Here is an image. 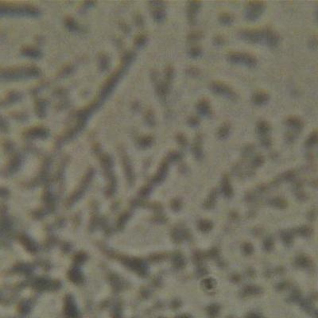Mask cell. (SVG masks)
Returning <instances> with one entry per match:
<instances>
[{
  "label": "cell",
  "mask_w": 318,
  "mask_h": 318,
  "mask_svg": "<svg viewBox=\"0 0 318 318\" xmlns=\"http://www.w3.org/2000/svg\"><path fill=\"white\" fill-rule=\"evenodd\" d=\"M273 246H274V242L271 240V238L267 239V240H265L264 242V248L267 251H270L272 249Z\"/></svg>",
  "instance_id": "7402d4cb"
},
{
  "label": "cell",
  "mask_w": 318,
  "mask_h": 318,
  "mask_svg": "<svg viewBox=\"0 0 318 318\" xmlns=\"http://www.w3.org/2000/svg\"><path fill=\"white\" fill-rule=\"evenodd\" d=\"M222 190H223L224 194L226 197H230L232 196V189H231V185H230L229 179H228V177H226V176L223 178Z\"/></svg>",
  "instance_id": "8992f818"
},
{
  "label": "cell",
  "mask_w": 318,
  "mask_h": 318,
  "mask_svg": "<svg viewBox=\"0 0 318 318\" xmlns=\"http://www.w3.org/2000/svg\"><path fill=\"white\" fill-rule=\"evenodd\" d=\"M219 307L217 305H212L209 307H208L207 312L208 313V315L212 316H215L219 313Z\"/></svg>",
  "instance_id": "e0dca14e"
},
{
  "label": "cell",
  "mask_w": 318,
  "mask_h": 318,
  "mask_svg": "<svg viewBox=\"0 0 318 318\" xmlns=\"http://www.w3.org/2000/svg\"><path fill=\"white\" fill-rule=\"evenodd\" d=\"M217 196V192H216V190H213V192L210 194L209 197L207 200V201L205 202V207L208 208H211L214 206L215 201H216V197Z\"/></svg>",
  "instance_id": "7c38bea8"
},
{
  "label": "cell",
  "mask_w": 318,
  "mask_h": 318,
  "mask_svg": "<svg viewBox=\"0 0 318 318\" xmlns=\"http://www.w3.org/2000/svg\"><path fill=\"white\" fill-rule=\"evenodd\" d=\"M229 62L234 64H241L248 67H255L257 64V61L254 57L246 53H233L228 56Z\"/></svg>",
  "instance_id": "6da1fadb"
},
{
  "label": "cell",
  "mask_w": 318,
  "mask_h": 318,
  "mask_svg": "<svg viewBox=\"0 0 318 318\" xmlns=\"http://www.w3.org/2000/svg\"><path fill=\"white\" fill-rule=\"evenodd\" d=\"M197 111L202 116H209L211 114V107H210L209 104L205 100L201 101L197 104Z\"/></svg>",
  "instance_id": "277c9868"
},
{
  "label": "cell",
  "mask_w": 318,
  "mask_h": 318,
  "mask_svg": "<svg viewBox=\"0 0 318 318\" xmlns=\"http://www.w3.org/2000/svg\"><path fill=\"white\" fill-rule=\"evenodd\" d=\"M211 89L215 93L218 94V95H224L225 97H228L229 99H233V98L235 97V95L233 92V91L223 83L213 82L211 84Z\"/></svg>",
  "instance_id": "3957f363"
},
{
  "label": "cell",
  "mask_w": 318,
  "mask_h": 318,
  "mask_svg": "<svg viewBox=\"0 0 318 318\" xmlns=\"http://www.w3.org/2000/svg\"><path fill=\"white\" fill-rule=\"evenodd\" d=\"M200 8V3L198 2H193L191 3L190 6V10H189V14L191 15V19L192 20L193 19L194 16H195L196 13L198 11V9Z\"/></svg>",
  "instance_id": "2e32d148"
},
{
  "label": "cell",
  "mask_w": 318,
  "mask_h": 318,
  "mask_svg": "<svg viewBox=\"0 0 318 318\" xmlns=\"http://www.w3.org/2000/svg\"><path fill=\"white\" fill-rule=\"evenodd\" d=\"M243 250L246 255H251L253 252V247L251 243H245L243 245Z\"/></svg>",
  "instance_id": "44dd1931"
},
{
  "label": "cell",
  "mask_w": 318,
  "mask_h": 318,
  "mask_svg": "<svg viewBox=\"0 0 318 318\" xmlns=\"http://www.w3.org/2000/svg\"><path fill=\"white\" fill-rule=\"evenodd\" d=\"M271 203L273 205L277 208H284L286 207V202L283 199H281V198H274V199L271 200Z\"/></svg>",
  "instance_id": "9a60e30c"
},
{
  "label": "cell",
  "mask_w": 318,
  "mask_h": 318,
  "mask_svg": "<svg viewBox=\"0 0 318 318\" xmlns=\"http://www.w3.org/2000/svg\"><path fill=\"white\" fill-rule=\"evenodd\" d=\"M265 6L262 2H251L246 9V17L249 20H255L262 14Z\"/></svg>",
  "instance_id": "7a4b0ae2"
},
{
  "label": "cell",
  "mask_w": 318,
  "mask_h": 318,
  "mask_svg": "<svg viewBox=\"0 0 318 318\" xmlns=\"http://www.w3.org/2000/svg\"><path fill=\"white\" fill-rule=\"evenodd\" d=\"M316 140H317V135H316V133H314V134H313L310 137V138H309L308 141H307V144L310 145V146L314 145L315 143H316Z\"/></svg>",
  "instance_id": "cb8c5ba5"
},
{
  "label": "cell",
  "mask_w": 318,
  "mask_h": 318,
  "mask_svg": "<svg viewBox=\"0 0 318 318\" xmlns=\"http://www.w3.org/2000/svg\"><path fill=\"white\" fill-rule=\"evenodd\" d=\"M296 262L298 266L302 267H308V266H310V259H309L306 256H305V255H300V256H298L296 259Z\"/></svg>",
  "instance_id": "8fae6325"
},
{
  "label": "cell",
  "mask_w": 318,
  "mask_h": 318,
  "mask_svg": "<svg viewBox=\"0 0 318 318\" xmlns=\"http://www.w3.org/2000/svg\"><path fill=\"white\" fill-rule=\"evenodd\" d=\"M202 284L204 287L207 289H211L214 286V281L213 279L206 278L202 282Z\"/></svg>",
  "instance_id": "d6986e66"
},
{
  "label": "cell",
  "mask_w": 318,
  "mask_h": 318,
  "mask_svg": "<svg viewBox=\"0 0 318 318\" xmlns=\"http://www.w3.org/2000/svg\"><path fill=\"white\" fill-rule=\"evenodd\" d=\"M201 54V51L199 48H193V49L192 50V51H191V55H192V57H199Z\"/></svg>",
  "instance_id": "484cf974"
},
{
  "label": "cell",
  "mask_w": 318,
  "mask_h": 318,
  "mask_svg": "<svg viewBox=\"0 0 318 318\" xmlns=\"http://www.w3.org/2000/svg\"><path fill=\"white\" fill-rule=\"evenodd\" d=\"M263 158L262 156H257L253 160V165L255 166H259L263 163Z\"/></svg>",
  "instance_id": "603a6c76"
},
{
  "label": "cell",
  "mask_w": 318,
  "mask_h": 318,
  "mask_svg": "<svg viewBox=\"0 0 318 318\" xmlns=\"http://www.w3.org/2000/svg\"><path fill=\"white\" fill-rule=\"evenodd\" d=\"M230 131V127L228 123H225L221 127L219 128V131H218V136L220 138H226L228 135Z\"/></svg>",
  "instance_id": "9c48e42d"
},
{
  "label": "cell",
  "mask_w": 318,
  "mask_h": 318,
  "mask_svg": "<svg viewBox=\"0 0 318 318\" xmlns=\"http://www.w3.org/2000/svg\"><path fill=\"white\" fill-rule=\"evenodd\" d=\"M198 226H199L201 231H204V232H207V231H210L213 228V224H212V222L208 221V220H201L199 223Z\"/></svg>",
  "instance_id": "30bf717a"
},
{
  "label": "cell",
  "mask_w": 318,
  "mask_h": 318,
  "mask_svg": "<svg viewBox=\"0 0 318 318\" xmlns=\"http://www.w3.org/2000/svg\"><path fill=\"white\" fill-rule=\"evenodd\" d=\"M268 95L264 92H257L252 97V100H253V102L255 103V104H258V105H261V104H265L266 102H267L268 100Z\"/></svg>",
  "instance_id": "5b68a950"
},
{
  "label": "cell",
  "mask_w": 318,
  "mask_h": 318,
  "mask_svg": "<svg viewBox=\"0 0 318 318\" xmlns=\"http://www.w3.org/2000/svg\"><path fill=\"white\" fill-rule=\"evenodd\" d=\"M193 153L194 154H195V156L197 157V158H198V159H201L203 157L202 150H201V141H200V139H198L197 142L196 143V144L194 145Z\"/></svg>",
  "instance_id": "4fadbf2b"
},
{
  "label": "cell",
  "mask_w": 318,
  "mask_h": 318,
  "mask_svg": "<svg viewBox=\"0 0 318 318\" xmlns=\"http://www.w3.org/2000/svg\"><path fill=\"white\" fill-rule=\"evenodd\" d=\"M270 129L271 128H270L269 125L266 122H260L259 123V125H258V127H257V132L259 133V134L263 135V134H267L269 132V131H270Z\"/></svg>",
  "instance_id": "ba28073f"
},
{
  "label": "cell",
  "mask_w": 318,
  "mask_h": 318,
  "mask_svg": "<svg viewBox=\"0 0 318 318\" xmlns=\"http://www.w3.org/2000/svg\"><path fill=\"white\" fill-rule=\"evenodd\" d=\"M287 123L290 127L295 128V129H299V128H301V127H302V123H301V121L298 119H294V118L289 119L287 121Z\"/></svg>",
  "instance_id": "5bb4252c"
},
{
  "label": "cell",
  "mask_w": 318,
  "mask_h": 318,
  "mask_svg": "<svg viewBox=\"0 0 318 318\" xmlns=\"http://www.w3.org/2000/svg\"><path fill=\"white\" fill-rule=\"evenodd\" d=\"M260 292H261L260 288L255 286H246L243 290V294H245L246 296H247V295L257 294H259Z\"/></svg>",
  "instance_id": "52a82bcc"
},
{
  "label": "cell",
  "mask_w": 318,
  "mask_h": 318,
  "mask_svg": "<svg viewBox=\"0 0 318 318\" xmlns=\"http://www.w3.org/2000/svg\"><path fill=\"white\" fill-rule=\"evenodd\" d=\"M283 239L286 243H290L291 241H292V235H291L289 232H285L284 235H283Z\"/></svg>",
  "instance_id": "d4e9b609"
},
{
  "label": "cell",
  "mask_w": 318,
  "mask_h": 318,
  "mask_svg": "<svg viewBox=\"0 0 318 318\" xmlns=\"http://www.w3.org/2000/svg\"><path fill=\"white\" fill-rule=\"evenodd\" d=\"M298 233L301 234L303 236H309L311 234V229L308 227H302L298 229Z\"/></svg>",
  "instance_id": "ffe728a7"
},
{
  "label": "cell",
  "mask_w": 318,
  "mask_h": 318,
  "mask_svg": "<svg viewBox=\"0 0 318 318\" xmlns=\"http://www.w3.org/2000/svg\"><path fill=\"white\" fill-rule=\"evenodd\" d=\"M219 21L224 25H230L232 22V18L228 14H224L219 18Z\"/></svg>",
  "instance_id": "ac0fdd59"
}]
</instances>
